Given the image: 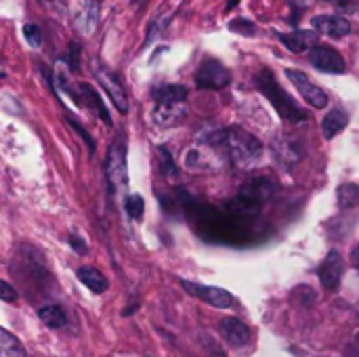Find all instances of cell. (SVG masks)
I'll use <instances>...</instances> for the list:
<instances>
[{
    "label": "cell",
    "mask_w": 359,
    "mask_h": 357,
    "mask_svg": "<svg viewBox=\"0 0 359 357\" xmlns=\"http://www.w3.org/2000/svg\"><path fill=\"white\" fill-rule=\"evenodd\" d=\"M208 143H212L215 147H221L227 154V158L233 162V166H238V168H248V166L257 164V160L263 154L261 141L255 135H250L238 126L215 133L208 139Z\"/></svg>",
    "instance_id": "obj_1"
},
{
    "label": "cell",
    "mask_w": 359,
    "mask_h": 357,
    "mask_svg": "<svg viewBox=\"0 0 359 357\" xmlns=\"http://www.w3.org/2000/svg\"><path fill=\"white\" fill-rule=\"evenodd\" d=\"M255 82H257V88L269 99V103L276 107V112L284 118V120H288V122H303V120H307L309 118V112H305L282 86H280V82L276 80V76H273V72L269 69V67H263L259 74H257V78H255Z\"/></svg>",
    "instance_id": "obj_2"
},
{
    "label": "cell",
    "mask_w": 359,
    "mask_h": 357,
    "mask_svg": "<svg viewBox=\"0 0 359 357\" xmlns=\"http://www.w3.org/2000/svg\"><path fill=\"white\" fill-rule=\"evenodd\" d=\"M105 173L116 191L126 189L128 185V170H126V147L124 141H114L109 151H107V162H105Z\"/></svg>",
    "instance_id": "obj_3"
},
{
    "label": "cell",
    "mask_w": 359,
    "mask_h": 357,
    "mask_svg": "<svg viewBox=\"0 0 359 357\" xmlns=\"http://www.w3.org/2000/svg\"><path fill=\"white\" fill-rule=\"evenodd\" d=\"M93 74L99 80L101 88L109 95V99L118 107V112L120 114H126L128 112V97H126L124 88H122L118 76L109 67H105L103 63H99V61H93Z\"/></svg>",
    "instance_id": "obj_4"
},
{
    "label": "cell",
    "mask_w": 359,
    "mask_h": 357,
    "mask_svg": "<svg viewBox=\"0 0 359 357\" xmlns=\"http://www.w3.org/2000/svg\"><path fill=\"white\" fill-rule=\"evenodd\" d=\"M231 82V74L229 69L217 61V59H206L198 72H196V84L198 88H208V90H221Z\"/></svg>",
    "instance_id": "obj_5"
},
{
    "label": "cell",
    "mask_w": 359,
    "mask_h": 357,
    "mask_svg": "<svg viewBox=\"0 0 359 357\" xmlns=\"http://www.w3.org/2000/svg\"><path fill=\"white\" fill-rule=\"evenodd\" d=\"M286 76L292 80V84L297 86V90L303 95V99L316 107V109H324L328 105V95L324 88H320L316 82H311V78H307V74H303L301 69H286Z\"/></svg>",
    "instance_id": "obj_6"
},
{
    "label": "cell",
    "mask_w": 359,
    "mask_h": 357,
    "mask_svg": "<svg viewBox=\"0 0 359 357\" xmlns=\"http://www.w3.org/2000/svg\"><path fill=\"white\" fill-rule=\"evenodd\" d=\"M309 61L316 69L326 72V74H345L347 72V63H345L343 55L339 50H334L332 46L316 44L309 50Z\"/></svg>",
    "instance_id": "obj_7"
},
{
    "label": "cell",
    "mask_w": 359,
    "mask_h": 357,
    "mask_svg": "<svg viewBox=\"0 0 359 357\" xmlns=\"http://www.w3.org/2000/svg\"><path fill=\"white\" fill-rule=\"evenodd\" d=\"M181 286L194 295L196 299H202L206 301L208 305L217 307V309H229L233 307V297L223 290V288H217V286H202V284H194V282H187V280H181Z\"/></svg>",
    "instance_id": "obj_8"
},
{
    "label": "cell",
    "mask_w": 359,
    "mask_h": 357,
    "mask_svg": "<svg viewBox=\"0 0 359 357\" xmlns=\"http://www.w3.org/2000/svg\"><path fill=\"white\" fill-rule=\"evenodd\" d=\"M343 271H345V261L341 257L339 250H330L328 257L324 259V263L320 265L318 274H320V282L326 290H339L341 288V280H343Z\"/></svg>",
    "instance_id": "obj_9"
},
{
    "label": "cell",
    "mask_w": 359,
    "mask_h": 357,
    "mask_svg": "<svg viewBox=\"0 0 359 357\" xmlns=\"http://www.w3.org/2000/svg\"><path fill=\"white\" fill-rule=\"evenodd\" d=\"M273 194H276V183L271 179H267V177H255V179H250V181H246L242 185L238 198H242V200H246L250 204L261 206L263 202L271 200Z\"/></svg>",
    "instance_id": "obj_10"
},
{
    "label": "cell",
    "mask_w": 359,
    "mask_h": 357,
    "mask_svg": "<svg viewBox=\"0 0 359 357\" xmlns=\"http://www.w3.org/2000/svg\"><path fill=\"white\" fill-rule=\"evenodd\" d=\"M311 27L330 38H345L351 32V21L345 15H318L311 19Z\"/></svg>",
    "instance_id": "obj_11"
},
{
    "label": "cell",
    "mask_w": 359,
    "mask_h": 357,
    "mask_svg": "<svg viewBox=\"0 0 359 357\" xmlns=\"http://www.w3.org/2000/svg\"><path fill=\"white\" fill-rule=\"evenodd\" d=\"M187 116V107L185 103H158L154 107V122L162 128H172L177 124H181Z\"/></svg>",
    "instance_id": "obj_12"
},
{
    "label": "cell",
    "mask_w": 359,
    "mask_h": 357,
    "mask_svg": "<svg viewBox=\"0 0 359 357\" xmlns=\"http://www.w3.org/2000/svg\"><path fill=\"white\" fill-rule=\"evenodd\" d=\"M278 38H280V42L288 50H292L297 55L299 53H305V50H311L318 44V32H313V29H294L290 34L280 32Z\"/></svg>",
    "instance_id": "obj_13"
},
{
    "label": "cell",
    "mask_w": 359,
    "mask_h": 357,
    "mask_svg": "<svg viewBox=\"0 0 359 357\" xmlns=\"http://www.w3.org/2000/svg\"><path fill=\"white\" fill-rule=\"evenodd\" d=\"M219 330L223 335V339L231 345V347H244L250 341V330L244 322H240L238 318H225L219 322Z\"/></svg>",
    "instance_id": "obj_14"
},
{
    "label": "cell",
    "mask_w": 359,
    "mask_h": 357,
    "mask_svg": "<svg viewBox=\"0 0 359 357\" xmlns=\"http://www.w3.org/2000/svg\"><path fill=\"white\" fill-rule=\"evenodd\" d=\"M101 17V0H84V6L76 13V27L80 34H93Z\"/></svg>",
    "instance_id": "obj_15"
},
{
    "label": "cell",
    "mask_w": 359,
    "mask_h": 357,
    "mask_svg": "<svg viewBox=\"0 0 359 357\" xmlns=\"http://www.w3.org/2000/svg\"><path fill=\"white\" fill-rule=\"evenodd\" d=\"M78 93H80V103H84V107L95 109V114L101 116V120H103L107 126H111V118H109L107 107H105V103L101 101L99 93H97L90 84H84V82L78 84Z\"/></svg>",
    "instance_id": "obj_16"
},
{
    "label": "cell",
    "mask_w": 359,
    "mask_h": 357,
    "mask_svg": "<svg viewBox=\"0 0 359 357\" xmlns=\"http://www.w3.org/2000/svg\"><path fill=\"white\" fill-rule=\"evenodd\" d=\"M76 276H78V280H80L90 292H95V295H101V292H105V290L109 288L107 278H105L99 269H95V267H80Z\"/></svg>",
    "instance_id": "obj_17"
},
{
    "label": "cell",
    "mask_w": 359,
    "mask_h": 357,
    "mask_svg": "<svg viewBox=\"0 0 359 357\" xmlns=\"http://www.w3.org/2000/svg\"><path fill=\"white\" fill-rule=\"evenodd\" d=\"M156 103H183L187 99V88L181 84H162L151 90Z\"/></svg>",
    "instance_id": "obj_18"
},
{
    "label": "cell",
    "mask_w": 359,
    "mask_h": 357,
    "mask_svg": "<svg viewBox=\"0 0 359 357\" xmlns=\"http://www.w3.org/2000/svg\"><path fill=\"white\" fill-rule=\"evenodd\" d=\"M347 122H349V116H347V112H343V109H332V112H328V116L322 120V133H324V137L326 139H332V137H337L345 126H347Z\"/></svg>",
    "instance_id": "obj_19"
},
{
    "label": "cell",
    "mask_w": 359,
    "mask_h": 357,
    "mask_svg": "<svg viewBox=\"0 0 359 357\" xmlns=\"http://www.w3.org/2000/svg\"><path fill=\"white\" fill-rule=\"evenodd\" d=\"M273 147H276V158H280V160H284L288 164L299 162L303 158V149L294 141H290V139H282L280 143L276 141Z\"/></svg>",
    "instance_id": "obj_20"
},
{
    "label": "cell",
    "mask_w": 359,
    "mask_h": 357,
    "mask_svg": "<svg viewBox=\"0 0 359 357\" xmlns=\"http://www.w3.org/2000/svg\"><path fill=\"white\" fill-rule=\"evenodd\" d=\"M38 318H40V322H44L48 328H61V326H65V322H67L65 311H63L61 307H57V305H46V307H42V309L38 311Z\"/></svg>",
    "instance_id": "obj_21"
},
{
    "label": "cell",
    "mask_w": 359,
    "mask_h": 357,
    "mask_svg": "<svg viewBox=\"0 0 359 357\" xmlns=\"http://www.w3.org/2000/svg\"><path fill=\"white\" fill-rule=\"evenodd\" d=\"M0 357H25L21 343L4 328H0Z\"/></svg>",
    "instance_id": "obj_22"
},
{
    "label": "cell",
    "mask_w": 359,
    "mask_h": 357,
    "mask_svg": "<svg viewBox=\"0 0 359 357\" xmlns=\"http://www.w3.org/2000/svg\"><path fill=\"white\" fill-rule=\"evenodd\" d=\"M341 208H355L359 206V187L353 183H343L337 191Z\"/></svg>",
    "instance_id": "obj_23"
},
{
    "label": "cell",
    "mask_w": 359,
    "mask_h": 357,
    "mask_svg": "<svg viewBox=\"0 0 359 357\" xmlns=\"http://www.w3.org/2000/svg\"><path fill=\"white\" fill-rule=\"evenodd\" d=\"M124 206H126V213L130 219H141L145 213V202L139 194H128L124 200Z\"/></svg>",
    "instance_id": "obj_24"
},
{
    "label": "cell",
    "mask_w": 359,
    "mask_h": 357,
    "mask_svg": "<svg viewBox=\"0 0 359 357\" xmlns=\"http://www.w3.org/2000/svg\"><path fill=\"white\" fill-rule=\"evenodd\" d=\"M229 29L236 32V34H242V36H255V34H257L255 23L248 21V19H244V17L231 19V21H229Z\"/></svg>",
    "instance_id": "obj_25"
},
{
    "label": "cell",
    "mask_w": 359,
    "mask_h": 357,
    "mask_svg": "<svg viewBox=\"0 0 359 357\" xmlns=\"http://www.w3.org/2000/svg\"><path fill=\"white\" fill-rule=\"evenodd\" d=\"M23 36H25V40H27L32 46H40V44H42L40 27L34 25V23H25V25H23Z\"/></svg>",
    "instance_id": "obj_26"
},
{
    "label": "cell",
    "mask_w": 359,
    "mask_h": 357,
    "mask_svg": "<svg viewBox=\"0 0 359 357\" xmlns=\"http://www.w3.org/2000/svg\"><path fill=\"white\" fill-rule=\"evenodd\" d=\"M158 158L162 160V164H160V170H162L164 175H172V173H175V164H172V158H170V154H168L164 147H160V149H158Z\"/></svg>",
    "instance_id": "obj_27"
},
{
    "label": "cell",
    "mask_w": 359,
    "mask_h": 357,
    "mask_svg": "<svg viewBox=\"0 0 359 357\" xmlns=\"http://www.w3.org/2000/svg\"><path fill=\"white\" fill-rule=\"evenodd\" d=\"M0 301H6V303L17 301V290L11 284L2 282V280H0Z\"/></svg>",
    "instance_id": "obj_28"
},
{
    "label": "cell",
    "mask_w": 359,
    "mask_h": 357,
    "mask_svg": "<svg viewBox=\"0 0 359 357\" xmlns=\"http://www.w3.org/2000/svg\"><path fill=\"white\" fill-rule=\"evenodd\" d=\"M78 57H80V48H78L76 42H72V44H69V57H67V65H69L72 72H78V69H80Z\"/></svg>",
    "instance_id": "obj_29"
},
{
    "label": "cell",
    "mask_w": 359,
    "mask_h": 357,
    "mask_svg": "<svg viewBox=\"0 0 359 357\" xmlns=\"http://www.w3.org/2000/svg\"><path fill=\"white\" fill-rule=\"evenodd\" d=\"M48 11H57V13H61V11H65V6H63V2L61 0H40Z\"/></svg>",
    "instance_id": "obj_30"
},
{
    "label": "cell",
    "mask_w": 359,
    "mask_h": 357,
    "mask_svg": "<svg viewBox=\"0 0 359 357\" xmlns=\"http://www.w3.org/2000/svg\"><path fill=\"white\" fill-rule=\"evenodd\" d=\"M69 242H72V244H74V248H78L80 252H84V250H86V244H82V242H78L76 238H69Z\"/></svg>",
    "instance_id": "obj_31"
},
{
    "label": "cell",
    "mask_w": 359,
    "mask_h": 357,
    "mask_svg": "<svg viewBox=\"0 0 359 357\" xmlns=\"http://www.w3.org/2000/svg\"><path fill=\"white\" fill-rule=\"evenodd\" d=\"M307 2H309V0H290V4H292L294 8H303V6H307Z\"/></svg>",
    "instance_id": "obj_32"
},
{
    "label": "cell",
    "mask_w": 359,
    "mask_h": 357,
    "mask_svg": "<svg viewBox=\"0 0 359 357\" xmlns=\"http://www.w3.org/2000/svg\"><path fill=\"white\" fill-rule=\"evenodd\" d=\"M351 259H353V265H355V269L359 271V244L355 246V250H353V257H351Z\"/></svg>",
    "instance_id": "obj_33"
},
{
    "label": "cell",
    "mask_w": 359,
    "mask_h": 357,
    "mask_svg": "<svg viewBox=\"0 0 359 357\" xmlns=\"http://www.w3.org/2000/svg\"><path fill=\"white\" fill-rule=\"evenodd\" d=\"M238 2H240V0H229V2H227V6H225V8H227V11H231V8H233V6H236V4H238Z\"/></svg>",
    "instance_id": "obj_34"
},
{
    "label": "cell",
    "mask_w": 359,
    "mask_h": 357,
    "mask_svg": "<svg viewBox=\"0 0 359 357\" xmlns=\"http://www.w3.org/2000/svg\"><path fill=\"white\" fill-rule=\"evenodd\" d=\"M135 2H137V4H141V2H143V0H135Z\"/></svg>",
    "instance_id": "obj_35"
},
{
    "label": "cell",
    "mask_w": 359,
    "mask_h": 357,
    "mask_svg": "<svg viewBox=\"0 0 359 357\" xmlns=\"http://www.w3.org/2000/svg\"><path fill=\"white\" fill-rule=\"evenodd\" d=\"M355 341H358V345H359V332H358V337H355Z\"/></svg>",
    "instance_id": "obj_36"
},
{
    "label": "cell",
    "mask_w": 359,
    "mask_h": 357,
    "mask_svg": "<svg viewBox=\"0 0 359 357\" xmlns=\"http://www.w3.org/2000/svg\"><path fill=\"white\" fill-rule=\"evenodd\" d=\"M2 76H4V74H2V72H0V78H2Z\"/></svg>",
    "instance_id": "obj_37"
},
{
    "label": "cell",
    "mask_w": 359,
    "mask_h": 357,
    "mask_svg": "<svg viewBox=\"0 0 359 357\" xmlns=\"http://www.w3.org/2000/svg\"><path fill=\"white\" fill-rule=\"evenodd\" d=\"M217 357H223V356H221V353H217Z\"/></svg>",
    "instance_id": "obj_38"
}]
</instances>
